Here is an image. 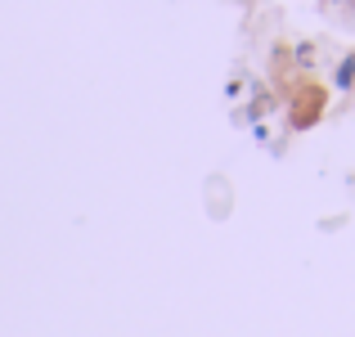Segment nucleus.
I'll return each instance as SVG.
<instances>
[{
  "mask_svg": "<svg viewBox=\"0 0 355 337\" xmlns=\"http://www.w3.org/2000/svg\"><path fill=\"white\" fill-rule=\"evenodd\" d=\"M351 5H355V0H351Z\"/></svg>",
  "mask_w": 355,
  "mask_h": 337,
  "instance_id": "3",
  "label": "nucleus"
},
{
  "mask_svg": "<svg viewBox=\"0 0 355 337\" xmlns=\"http://www.w3.org/2000/svg\"><path fill=\"white\" fill-rule=\"evenodd\" d=\"M333 86H338V90H355V50L338 63V72H333Z\"/></svg>",
  "mask_w": 355,
  "mask_h": 337,
  "instance_id": "2",
  "label": "nucleus"
},
{
  "mask_svg": "<svg viewBox=\"0 0 355 337\" xmlns=\"http://www.w3.org/2000/svg\"><path fill=\"white\" fill-rule=\"evenodd\" d=\"M329 108V90L320 81H297V90L288 95V126L293 130H311Z\"/></svg>",
  "mask_w": 355,
  "mask_h": 337,
  "instance_id": "1",
  "label": "nucleus"
}]
</instances>
